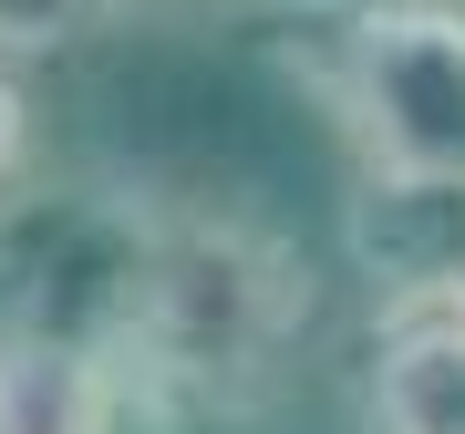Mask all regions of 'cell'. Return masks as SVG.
<instances>
[{"label":"cell","mask_w":465,"mask_h":434,"mask_svg":"<svg viewBox=\"0 0 465 434\" xmlns=\"http://www.w3.org/2000/svg\"><path fill=\"white\" fill-rule=\"evenodd\" d=\"M362 434H465V311L372 321Z\"/></svg>","instance_id":"5"},{"label":"cell","mask_w":465,"mask_h":434,"mask_svg":"<svg viewBox=\"0 0 465 434\" xmlns=\"http://www.w3.org/2000/svg\"><path fill=\"white\" fill-rule=\"evenodd\" d=\"M124 372L104 362H52V351H0V434H114L124 424Z\"/></svg>","instance_id":"6"},{"label":"cell","mask_w":465,"mask_h":434,"mask_svg":"<svg viewBox=\"0 0 465 434\" xmlns=\"http://www.w3.org/2000/svg\"><path fill=\"white\" fill-rule=\"evenodd\" d=\"M32 176V94H21V63L0 52V197Z\"/></svg>","instance_id":"8"},{"label":"cell","mask_w":465,"mask_h":434,"mask_svg":"<svg viewBox=\"0 0 465 434\" xmlns=\"http://www.w3.org/2000/svg\"><path fill=\"white\" fill-rule=\"evenodd\" d=\"M311 321V269L249 217H166V269H155V311L134 383H197L238 393L280 362V341Z\"/></svg>","instance_id":"3"},{"label":"cell","mask_w":465,"mask_h":434,"mask_svg":"<svg viewBox=\"0 0 465 434\" xmlns=\"http://www.w3.org/2000/svg\"><path fill=\"white\" fill-rule=\"evenodd\" d=\"M145 0H0V52H63V42H94L114 32V21H134Z\"/></svg>","instance_id":"7"},{"label":"cell","mask_w":465,"mask_h":434,"mask_svg":"<svg viewBox=\"0 0 465 434\" xmlns=\"http://www.w3.org/2000/svg\"><path fill=\"white\" fill-rule=\"evenodd\" d=\"M166 269V207L124 176H21L0 197V351L104 362L134 383Z\"/></svg>","instance_id":"1"},{"label":"cell","mask_w":465,"mask_h":434,"mask_svg":"<svg viewBox=\"0 0 465 434\" xmlns=\"http://www.w3.org/2000/svg\"><path fill=\"white\" fill-rule=\"evenodd\" d=\"M341 249L372 280V321L465 311V186H393L362 176L341 207Z\"/></svg>","instance_id":"4"},{"label":"cell","mask_w":465,"mask_h":434,"mask_svg":"<svg viewBox=\"0 0 465 434\" xmlns=\"http://www.w3.org/2000/svg\"><path fill=\"white\" fill-rule=\"evenodd\" d=\"M311 84L362 176L465 186V0H341Z\"/></svg>","instance_id":"2"}]
</instances>
